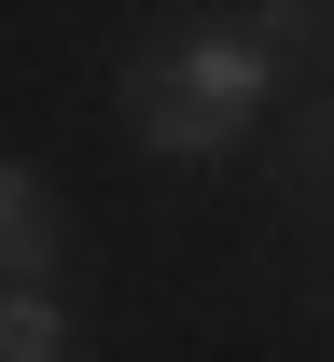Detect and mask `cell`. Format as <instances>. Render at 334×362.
Here are the masks:
<instances>
[{"label": "cell", "mask_w": 334, "mask_h": 362, "mask_svg": "<svg viewBox=\"0 0 334 362\" xmlns=\"http://www.w3.org/2000/svg\"><path fill=\"white\" fill-rule=\"evenodd\" d=\"M265 84H279V14H251V28H181L126 98H140V139H153V153L195 168V153H237V139H251Z\"/></svg>", "instance_id": "1"}, {"label": "cell", "mask_w": 334, "mask_h": 362, "mask_svg": "<svg viewBox=\"0 0 334 362\" xmlns=\"http://www.w3.org/2000/svg\"><path fill=\"white\" fill-rule=\"evenodd\" d=\"M0 251H14V279H56V195H42V168H0Z\"/></svg>", "instance_id": "2"}, {"label": "cell", "mask_w": 334, "mask_h": 362, "mask_svg": "<svg viewBox=\"0 0 334 362\" xmlns=\"http://www.w3.org/2000/svg\"><path fill=\"white\" fill-rule=\"evenodd\" d=\"M0 362H70V307H56V279H14V307H0Z\"/></svg>", "instance_id": "3"}]
</instances>
